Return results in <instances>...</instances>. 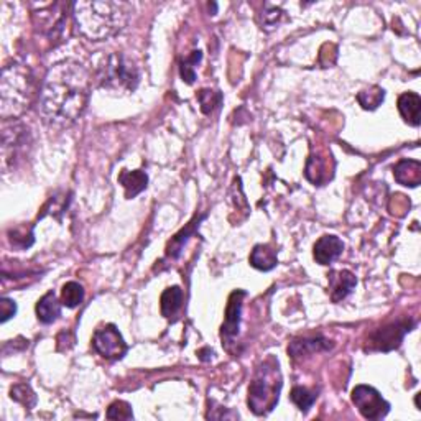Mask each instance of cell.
<instances>
[{"instance_id": "5", "label": "cell", "mask_w": 421, "mask_h": 421, "mask_svg": "<svg viewBox=\"0 0 421 421\" xmlns=\"http://www.w3.org/2000/svg\"><path fill=\"white\" fill-rule=\"evenodd\" d=\"M138 79L140 74L137 66L122 53H112L105 56L95 73L98 86L115 95L133 93L138 86Z\"/></svg>"}, {"instance_id": "3", "label": "cell", "mask_w": 421, "mask_h": 421, "mask_svg": "<svg viewBox=\"0 0 421 421\" xmlns=\"http://www.w3.org/2000/svg\"><path fill=\"white\" fill-rule=\"evenodd\" d=\"M35 94V76L28 66L12 63L4 66L0 76V115L4 120L17 119L30 108Z\"/></svg>"}, {"instance_id": "20", "label": "cell", "mask_w": 421, "mask_h": 421, "mask_svg": "<svg viewBox=\"0 0 421 421\" xmlns=\"http://www.w3.org/2000/svg\"><path fill=\"white\" fill-rule=\"evenodd\" d=\"M84 300V289L78 281H68L61 290V305L66 308H78Z\"/></svg>"}, {"instance_id": "26", "label": "cell", "mask_w": 421, "mask_h": 421, "mask_svg": "<svg viewBox=\"0 0 421 421\" xmlns=\"http://www.w3.org/2000/svg\"><path fill=\"white\" fill-rule=\"evenodd\" d=\"M198 99L201 103L202 112H204V114H209V112L214 109V105L221 100V94L209 89H202L198 94Z\"/></svg>"}, {"instance_id": "18", "label": "cell", "mask_w": 421, "mask_h": 421, "mask_svg": "<svg viewBox=\"0 0 421 421\" xmlns=\"http://www.w3.org/2000/svg\"><path fill=\"white\" fill-rule=\"evenodd\" d=\"M183 305V290L180 286H170L163 291L162 300H160V310L167 319H172L177 316V313L181 310Z\"/></svg>"}, {"instance_id": "27", "label": "cell", "mask_w": 421, "mask_h": 421, "mask_svg": "<svg viewBox=\"0 0 421 421\" xmlns=\"http://www.w3.org/2000/svg\"><path fill=\"white\" fill-rule=\"evenodd\" d=\"M15 313H17V305H15L14 300H10V298L4 296L2 300H0V321L2 323H7L10 318L15 316Z\"/></svg>"}, {"instance_id": "13", "label": "cell", "mask_w": 421, "mask_h": 421, "mask_svg": "<svg viewBox=\"0 0 421 421\" xmlns=\"http://www.w3.org/2000/svg\"><path fill=\"white\" fill-rule=\"evenodd\" d=\"M421 98L417 93H405L398 98V112L408 125L418 127L421 122Z\"/></svg>"}, {"instance_id": "8", "label": "cell", "mask_w": 421, "mask_h": 421, "mask_svg": "<svg viewBox=\"0 0 421 421\" xmlns=\"http://www.w3.org/2000/svg\"><path fill=\"white\" fill-rule=\"evenodd\" d=\"M408 331H410L408 323L388 324V326L377 329V331L372 334L370 344L374 345V349L387 353V350L398 348L400 343L403 341V336L407 334Z\"/></svg>"}, {"instance_id": "15", "label": "cell", "mask_w": 421, "mask_h": 421, "mask_svg": "<svg viewBox=\"0 0 421 421\" xmlns=\"http://www.w3.org/2000/svg\"><path fill=\"white\" fill-rule=\"evenodd\" d=\"M119 183L124 186L125 189V198L133 199L137 194H140L148 184V177L142 170H133V172H127L124 170L119 175Z\"/></svg>"}, {"instance_id": "24", "label": "cell", "mask_w": 421, "mask_h": 421, "mask_svg": "<svg viewBox=\"0 0 421 421\" xmlns=\"http://www.w3.org/2000/svg\"><path fill=\"white\" fill-rule=\"evenodd\" d=\"M201 51H193V55L189 58H186L184 61H181V78H183V81H186L188 84H193L194 79H196V73H194V65H198L201 61Z\"/></svg>"}, {"instance_id": "14", "label": "cell", "mask_w": 421, "mask_h": 421, "mask_svg": "<svg viewBox=\"0 0 421 421\" xmlns=\"http://www.w3.org/2000/svg\"><path fill=\"white\" fill-rule=\"evenodd\" d=\"M393 177L400 184L417 188L421 181V163L418 160H402L393 168Z\"/></svg>"}, {"instance_id": "4", "label": "cell", "mask_w": 421, "mask_h": 421, "mask_svg": "<svg viewBox=\"0 0 421 421\" xmlns=\"http://www.w3.org/2000/svg\"><path fill=\"white\" fill-rule=\"evenodd\" d=\"M284 385L280 365L274 357L264 360L255 370L249 387V408L255 415H266L279 403L280 390Z\"/></svg>"}, {"instance_id": "17", "label": "cell", "mask_w": 421, "mask_h": 421, "mask_svg": "<svg viewBox=\"0 0 421 421\" xmlns=\"http://www.w3.org/2000/svg\"><path fill=\"white\" fill-rule=\"evenodd\" d=\"M276 264H279V259H276V250L269 244H260L255 245L252 254H250V265L254 269L269 271L275 269Z\"/></svg>"}, {"instance_id": "23", "label": "cell", "mask_w": 421, "mask_h": 421, "mask_svg": "<svg viewBox=\"0 0 421 421\" xmlns=\"http://www.w3.org/2000/svg\"><path fill=\"white\" fill-rule=\"evenodd\" d=\"M10 398L25 405L26 408H33L36 405V395L28 383H17L10 388Z\"/></svg>"}, {"instance_id": "28", "label": "cell", "mask_w": 421, "mask_h": 421, "mask_svg": "<svg viewBox=\"0 0 421 421\" xmlns=\"http://www.w3.org/2000/svg\"><path fill=\"white\" fill-rule=\"evenodd\" d=\"M271 12H266L265 14V25L266 26H274L275 24H279V19L284 15V12H281L280 9L276 7H270Z\"/></svg>"}, {"instance_id": "25", "label": "cell", "mask_w": 421, "mask_h": 421, "mask_svg": "<svg viewBox=\"0 0 421 421\" xmlns=\"http://www.w3.org/2000/svg\"><path fill=\"white\" fill-rule=\"evenodd\" d=\"M108 418L109 420H132L133 412L132 407L124 400H117L109 407L108 410Z\"/></svg>"}, {"instance_id": "10", "label": "cell", "mask_w": 421, "mask_h": 421, "mask_svg": "<svg viewBox=\"0 0 421 421\" xmlns=\"http://www.w3.org/2000/svg\"><path fill=\"white\" fill-rule=\"evenodd\" d=\"M344 252V242L336 236H323L314 244V260L319 265H329Z\"/></svg>"}, {"instance_id": "21", "label": "cell", "mask_w": 421, "mask_h": 421, "mask_svg": "<svg viewBox=\"0 0 421 421\" xmlns=\"http://www.w3.org/2000/svg\"><path fill=\"white\" fill-rule=\"evenodd\" d=\"M290 398H291V402L301 410V412L306 413L308 410L313 407L314 402H316L318 392L310 390V388H306V387H295L291 390Z\"/></svg>"}, {"instance_id": "9", "label": "cell", "mask_w": 421, "mask_h": 421, "mask_svg": "<svg viewBox=\"0 0 421 421\" xmlns=\"http://www.w3.org/2000/svg\"><path fill=\"white\" fill-rule=\"evenodd\" d=\"M247 295L244 290H236L229 296L227 310H226V319L221 328V338L222 341H231L239 334V328H241V311H242V300Z\"/></svg>"}, {"instance_id": "6", "label": "cell", "mask_w": 421, "mask_h": 421, "mask_svg": "<svg viewBox=\"0 0 421 421\" xmlns=\"http://www.w3.org/2000/svg\"><path fill=\"white\" fill-rule=\"evenodd\" d=\"M350 398L359 413L367 420H382L390 412V403L370 385H357Z\"/></svg>"}, {"instance_id": "1", "label": "cell", "mask_w": 421, "mask_h": 421, "mask_svg": "<svg viewBox=\"0 0 421 421\" xmlns=\"http://www.w3.org/2000/svg\"><path fill=\"white\" fill-rule=\"evenodd\" d=\"M90 74L81 63L58 61L48 69L40 90V114L53 129H68L84 114L90 95Z\"/></svg>"}, {"instance_id": "2", "label": "cell", "mask_w": 421, "mask_h": 421, "mask_svg": "<svg viewBox=\"0 0 421 421\" xmlns=\"http://www.w3.org/2000/svg\"><path fill=\"white\" fill-rule=\"evenodd\" d=\"M132 7L125 2L93 0L73 4V19L78 33L89 41H105L125 28Z\"/></svg>"}, {"instance_id": "22", "label": "cell", "mask_w": 421, "mask_h": 421, "mask_svg": "<svg viewBox=\"0 0 421 421\" xmlns=\"http://www.w3.org/2000/svg\"><path fill=\"white\" fill-rule=\"evenodd\" d=\"M383 98H385V93H383V89H380L378 86L370 88L369 90H362V93L357 94V100H359L362 109L365 110L377 109L383 100Z\"/></svg>"}, {"instance_id": "16", "label": "cell", "mask_w": 421, "mask_h": 421, "mask_svg": "<svg viewBox=\"0 0 421 421\" xmlns=\"http://www.w3.org/2000/svg\"><path fill=\"white\" fill-rule=\"evenodd\" d=\"M36 316L43 324L55 323L61 316V301H58L55 291H48L36 305Z\"/></svg>"}, {"instance_id": "19", "label": "cell", "mask_w": 421, "mask_h": 421, "mask_svg": "<svg viewBox=\"0 0 421 421\" xmlns=\"http://www.w3.org/2000/svg\"><path fill=\"white\" fill-rule=\"evenodd\" d=\"M202 219H204V216L196 217V219L193 222H189V226H186V229H183V231H181L180 234H177V236H175L172 239V242H170L168 247H167V255H168V257H172V259H177L178 257L180 252H181V249H183V245L186 244V241H188L191 234L194 232V229L199 226V222Z\"/></svg>"}, {"instance_id": "7", "label": "cell", "mask_w": 421, "mask_h": 421, "mask_svg": "<svg viewBox=\"0 0 421 421\" xmlns=\"http://www.w3.org/2000/svg\"><path fill=\"white\" fill-rule=\"evenodd\" d=\"M93 348L104 359L117 360L127 353V344L114 324H105L93 336Z\"/></svg>"}, {"instance_id": "11", "label": "cell", "mask_w": 421, "mask_h": 421, "mask_svg": "<svg viewBox=\"0 0 421 421\" xmlns=\"http://www.w3.org/2000/svg\"><path fill=\"white\" fill-rule=\"evenodd\" d=\"M357 280L354 274H350L349 270H341L333 271L329 275V291H331V300L334 303L343 301L344 298H348L353 290L355 289Z\"/></svg>"}, {"instance_id": "12", "label": "cell", "mask_w": 421, "mask_h": 421, "mask_svg": "<svg viewBox=\"0 0 421 421\" xmlns=\"http://www.w3.org/2000/svg\"><path fill=\"white\" fill-rule=\"evenodd\" d=\"M331 348V341L318 336V338H305L293 341L289 345V354L293 359H303V357H308L314 353H321V350H328Z\"/></svg>"}]
</instances>
